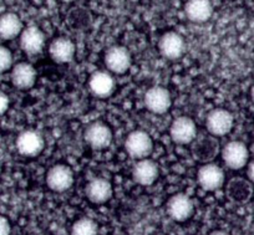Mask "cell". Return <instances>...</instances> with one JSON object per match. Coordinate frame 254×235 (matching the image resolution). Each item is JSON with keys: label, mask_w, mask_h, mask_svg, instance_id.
I'll list each match as a JSON object with an SVG mask.
<instances>
[{"label": "cell", "mask_w": 254, "mask_h": 235, "mask_svg": "<svg viewBox=\"0 0 254 235\" xmlns=\"http://www.w3.org/2000/svg\"><path fill=\"white\" fill-rule=\"evenodd\" d=\"M234 118L229 111L224 109H216L207 116V129L213 136H226L233 128Z\"/></svg>", "instance_id": "obj_4"}, {"label": "cell", "mask_w": 254, "mask_h": 235, "mask_svg": "<svg viewBox=\"0 0 254 235\" xmlns=\"http://www.w3.org/2000/svg\"><path fill=\"white\" fill-rule=\"evenodd\" d=\"M209 235H229L227 232H223V230H216V232H212Z\"/></svg>", "instance_id": "obj_28"}, {"label": "cell", "mask_w": 254, "mask_h": 235, "mask_svg": "<svg viewBox=\"0 0 254 235\" xmlns=\"http://www.w3.org/2000/svg\"><path fill=\"white\" fill-rule=\"evenodd\" d=\"M251 96H252V100H253V102H254V85L251 90Z\"/></svg>", "instance_id": "obj_29"}, {"label": "cell", "mask_w": 254, "mask_h": 235, "mask_svg": "<svg viewBox=\"0 0 254 235\" xmlns=\"http://www.w3.org/2000/svg\"><path fill=\"white\" fill-rule=\"evenodd\" d=\"M197 180L204 190L213 192L224 184V172L219 166L207 163L199 168Z\"/></svg>", "instance_id": "obj_7"}, {"label": "cell", "mask_w": 254, "mask_h": 235, "mask_svg": "<svg viewBox=\"0 0 254 235\" xmlns=\"http://www.w3.org/2000/svg\"><path fill=\"white\" fill-rule=\"evenodd\" d=\"M171 138L178 144H188L193 142L197 134L196 123L187 116L178 117L173 121L170 128Z\"/></svg>", "instance_id": "obj_6"}, {"label": "cell", "mask_w": 254, "mask_h": 235, "mask_svg": "<svg viewBox=\"0 0 254 235\" xmlns=\"http://www.w3.org/2000/svg\"><path fill=\"white\" fill-rule=\"evenodd\" d=\"M16 148L19 153L26 157H35L43 151L44 139L38 132L25 131L19 134L16 139Z\"/></svg>", "instance_id": "obj_12"}, {"label": "cell", "mask_w": 254, "mask_h": 235, "mask_svg": "<svg viewBox=\"0 0 254 235\" xmlns=\"http://www.w3.org/2000/svg\"><path fill=\"white\" fill-rule=\"evenodd\" d=\"M63 1H65V3H70V1H74V0H63Z\"/></svg>", "instance_id": "obj_30"}, {"label": "cell", "mask_w": 254, "mask_h": 235, "mask_svg": "<svg viewBox=\"0 0 254 235\" xmlns=\"http://www.w3.org/2000/svg\"><path fill=\"white\" fill-rule=\"evenodd\" d=\"M99 227L96 222L90 218H81L76 220L71 228L72 235H97Z\"/></svg>", "instance_id": "obj_23"}, {"label": "cell", "mask_w": 254, "mask_h": 235, "mask_svg": "<svg viewBox=\"0 0 254 235\" xmlns=\"http://www.w3.org/2000/svg\"><path fill=\"white\" fill-rule=\"evenodd\" d=\"M222 158L231 170H241L248 163L249 151L243 142L232 141L224 146Z\"/></svg>", "instance_id": "obj_3"}, {"label": "cell", "mask_w": 254, "mask_h": 235, "mask_svg": "<svg viewBox=\"0 0 254 235\" xmlns=\"http://www.w3.org/2000/svg\"><path fill=\"white\" fill-rule=\"evenodd\" d=\"M23 31V23L14 13H5L0 16V38L10 40Z\"/></svg>", "instance_id": "obj_22"}, {"label": "cell", "mask_w": 254, "mask_h": 235, "mask_svg": "<svg viewBox=\"0 0 254 235\" xmlns=\"http://www.w3.org/2000/svg\"><path fill=\"white\" fill-rule=\"evenodd\" d=\"M10 223L5 217L0 215V235H10Z\"/></svg>", "instance_id": "obj_25"}, {"label": "cell", "mask_w": 254, "mask_h": 235, "mask_svg": "<svg viewBox=\"0 0 254 235\" xmlns=\"http://www.w3.org/2000/svg\"><path fill=\"white\" fill-rule=\"evenodd\" d=\"M125 148L127 153L133 158L142 160L148 158L153 149V142L150 134L142 129H136L127 136L125 141Z\"/></svg>", "instance_id": "obj_1"}, {"label": "cell", "mask_w": 254, "mask_h": 235, "mask_svg": "<svg viewBox=\"0 0 254 235\" xmlns=\"http://www.w3.org/2000/svg\"><path fill=\"white\" fill-rule=\"evenodd\" d=\"M132 177L135 182L141 185L153 184L158 177L157 163L148 158H142L133 166Z\"/></svg>", "instance_id": "obj_14"}, {"label": "cell", "mask_w": 254, "mask_h": 235, "mask_svg": "<svg viewBox=\"0 0 254 235\" xmlns=\"http://www.w3.org/2000/svg\"><path fill=\"white\" fill-rule=\"evenodd\" d=\"M107 68L115 73H125L131 66V55L122 46H112L105 55Z\"/></svg>", "instance_id": "obj_10"}, {"label": "cell", "mask_w": 254, "mask_h": 235, "mask_svg": "<svg viewBox=\"0 0 254 235\" xmlns=\"http://www.w3.org/2000/svg\"><path fill=\"white\" fill-rule=\"evenodd\" d=\"M45 36L38 26H29L20 34V46L26 54L35 55L44 49Z\"/></svg>", "instance_id": "obj_13"}, {"label": "cell", "mask_w": 254, "mask_h": 235, "mask_svg": "<svg viewBox=\"0 0 254 235\" xmlns=\"http://www.w3.org/2000/svg\"><path fill=\"white\" fill-rule=\"evenodd\" d=\"M85 141L95 149H102L110 146L112 141V132L107 124L102 122L91 123L85 131Z\"/></svg>", "instance_id": "obj_9"}, {"label": "cell", "mask_w": 254, "mask_h": 235, "mask_svg": "<svg viewBox=\"0 0 254 235\" xmlns=\"http://www.w3.org/2000/svg\"><path fill=\"white\" fill-rule=\"evenodd\" d=\"M9 109V97L3 91H0V116H3Z\"/></svg>", "instance_id": "obj_26"}, {"label": "cell", "mask_w": 254, "mask_h": 235, "mask_svg": "<svg viewBox=\"0 0 254 235\" xmlns=\"http://www.w3.org/2000/svg\"><path fill=\"white\" fill-rule=\"evenodd\" d=\"M158 49L166 59L175 60V59L182 56L183 51H185V40L178 33L168 31L161 36L160 41H158Z\"/></svg>", "instance_id": "obj_11"}, {"label": "cell", "mask_w": 254, "mask_h": 235, "mask_svg": "<svg viewBox=\"0 0 254 235\" xmlns=\"http://www.w3.org/2000/svg\"><path fill=\"white\" fill-rule=\"evenodd\" d=\"M86 197L94 204H104L112 197V185L104 178H95L86 185Z\"/></svg>", "instance_id": "obj_15"}, {"label": "cell", "mask_w": 254, "mask_h": 235, "mask_svg": "<svg viewBox=\"0 0 254 235\" xmlns=\"http://www.w3.org/2000/svg\"><path fill=\"white\" fill-rule=\"evenodd\" d=\"M74 183V173L65 165H56L46 175V184L53 192L63 193L70 189Z\"/></svg>", "instance_id": "obj_2"}, {"label": "cell", "mask_w": 254, "mask_h": 235, "mask_svg": "<svg viewBox=\"0 0 254 235\" xmlns=\"http://www.w3.org/2000/svg\"><path fill=\"white\" fill-rule=\"evenodd\" d=\"M49 53L56 62H70L75 56V44L67 38H58L51 41Z\"/></svg>", "instance_id": "obj_17"}, {"label": "cell", "mask_w": 254, "mask_h": 235, "mask_svg": "<svg viewBox=\"0 0 254 235\" xmlns=\"http://www.w3.org/2000/svg\"><path fill=\"white\" fill-rule=\"evenodd\" d=\"M219 144L214 137H203L193 146V156L202 162H209L217 156Z\"/></svg>", "instance_id": "obj_21"}, {"label": "cell", "mask_w": 254, "mask_h": 235, "mask_svg": "<svg viewBox=\"0 0 254 235\" xmlns=\"http://www.w3.org/2000/svg\"><path fill=\"white\" fill-rule=\"evenodd\" d=\"M172 99L167 89L161 86L151 87L145 95V105L147 110L156 115H162L170 110Z\"/></svg>", "instance_id": "obj_8"}, {"label": "cell", "mask_w": 254, "mask_h": 235, "mask_svg": "<svg viewBox=\"0 0 254 235\" xmlns=\"http://www.w3.org/2000/svg\"><path fill=\"white\" fill-rule=\"evenodd\" d=\"M194 212V205L192 199L187 194L178 193L170 198L167 203V213L176 222H186L192 217Z\"/></svg>", "instance_id": "obj_5"}, {"label": "cell", "mask_w": 254, "mask_h": 235, "mask_svg": "<svg viewBox=\"0 0 254 235\" xmlns=\"http://www.w3.org/2000/svg\"><path fill=\"white\" fill-rule=\"evenodd\" d=\"M89 87L92 94L97 97H109L114 92L115 81L110 73L105 71H97L92 73V76L89 80Z\"/></svg>", "instance_id": "obj_19"}, {"label": "cell", "mask_w": 254, "mask_h": 235, "mask_svg": "<svg viewBox=\"0 0 254 235\" xmlns=\"http://www.w3.org/2000/svg\"><path fill=\"white\" fill-rule=\"evenodd\" d=\"M213 11L211 0H187L185 5L186 16L193 23H204L209 20Z\"/></svg>", "instance_id": "obj_16"}, {"label": "cell", "mask_w": 254, "mask_h": 235, "mask_svg": "<svg viewBox=\"0 0 254 235\" xmlns=\"http://www.w3.org/2000/svg\"><path fill=\"white\" fill-rule=\"evenodd\" d=\"M247 173H248L249 180H251L252 183H254V161H253V162L249 163L248 171H247Z\"/></svg>", "instance_id": "obj_27"}, {"label": "cell", "mask_w": 254, "mask_h": 235, "mask_svg": "<svg viewBox=\"0 0 254 235\" xmlns=\"http://www.w3.org/2000/svg\"><path fill=\"white\" fill-rule=\"evenodd\" d=\"M11 81L14 86L21 90H28L34 86L36 81V71L30 63L20 62L14 66L11 71Z\"/></svg>", "instance_id": "obj_18"}, {"label": "cell", "mask_w": 254, "mask_h": 235, "mask_svg": "<svg viewBox=\"0 0 254 235\" xmlns=\"http://www.w3.org/2000/svg\"><path fill=\"white\" fill-rule=\"evenodd\" d=\"M13 63V55L10 50L4 46H0V72L9 70Z\"/></svg>", "instance_id": "obj_24"}, {"label": "cell", "mask_w": 254, "mask_h": 235, "mask_svg": "<svg viewBox=\"0 0 254 235\" xmlns=\"http://www.w3.org/2000/svg\"><path fill=\"white\" fill-rule=\"evenodd\" d=\"M227 194L231 198V200L238 203L248 202L253 194V188H252L251 182L243 178H233L228 183L227 187Z\"/></svg>", "instance_id": "obj_20"}]
</instances>
